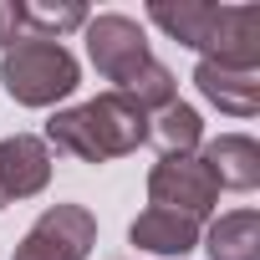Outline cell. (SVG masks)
<instances>
[{"instance_id": "6da1fadb", "label": "cell", "mask_w": 260, "mask_h": 260, "mask_svg": "<svg viewBox=\"0 0 260 260\" xmlns=\"http://www.w3.org/2000/svg\"><path fill=\"white\" fill-rule=\"evenodd\" d=\"M46 143L82 164H107L148 143V112L138 102H127L122 92H102L82 107H67L46 122Z\"/></svg>"}, {"instance_id": "3957f363", "label": "cell", "mask_w": 260, "mask_h": 260, "mask_svg": "<svg viewBox=\"0 0 260 260\" xmlns=\"http://www.w3.org/2000/svg\"><path fill=\"white\" fill-rule=\"evenodd\" d=\"M82 31H87V56H92V67L112 82V92H122L127 82L153 61L148 36H143V26H138L133 16H87Z\"/></svg>"}, {"instance_id": "5b68a950", "label": "cell", "mask_w": 260, "mask_h": 260, "mask_svg": "<svg viewBox=\"0 0 260 260\" xmlns=\"http://www.w3.org/2000/svg\"><path fill=\"white\" fill-rule=\"evenodd\" d=\"M148 204L153 209L189 214V219H204L219 204V189H214L209 169L194 153H164L153 164V174H148Z\"/></svg>"}, {"instance_id": "5bb4252c", "label": "cell", "mask_w": 260, "mask_h": 260, "mask_svg": "<svg viewBox=\"0 0 260 260\" xmlns=\"http://www.w3.org/2000/svg\"><path fill=\"white\" fill-rule=\"evenodd\" d=\"M16 26H31V36L41 41H56L61 31L87 26V11L82 6H16Z\"/></svg>"}, {"instance_id": "7a4b0ae2", "label": "cell", "mask_w": 260, "mask_h": 260, "mask_svg": "<svg viewBox=\"0 0 260 260\" xmlns=\"http://www.w3.org/2000/svg\"><path fill=\"white\" fill-rule=\"evenodd\" d=\"M82 82L77 56L61 41H41V36H16L6 46V61H0V87L6 97H16L21 107H51L61 97H72Z\"/></svg>"}, {"instance_id": "30bf717a", "label": "cell", "mask_w": 260, "mask_h": 260, "mask_svg": "<svg viewBox=\"0 0 260 260\" xmlns=\"http://www.w3.org/2000/svg\"><path fill=\"white\" fill-rule=\"evenodd\" d=\"M148 21L164 26L174 41H184V46H194V51L204 56V46H209V36H214V21H219V6H209V0H179V6L153 0V6H148Z\"/></svg>"}, {"instance_id": "277c9868", "label": "cell", "mask_w": 260, "mask_h": 260, "mask_svg": "<svg viewBox=\"0 0 260 260\" xmlns=\"http://www.w3.org/2000/svg\"><path fill=\"white\" fill-rule=\"evenodd\" d=\"M92 245H97L92 209H82V204H51L26 230V240L16 245L11 260H87Z\"/></svg>"}, {"instance_id": "9a60e30c", "label": "cell", "mask_w": 260, "mask_h": 260, "mask_svg": "<svg viewBox=\"0 0 260 260\" xmlns=\"http://www.w3.org/2000/svg\"><path fill=\"white\" fill-rule=\"evenodd\" d=\"M21 36V26H16V6H0V46H11Z\"/></svg>"}, {"instance_id": "8fae6325", "label": "cell", "mask_w": 260, "mask_h": 260, "mask_svg": "<svg viewBox=\"0 0 260 260\" xmlns=\"http://www.w3.org/2000/svg\"><path fill=\"white\" fill-rule=\"evenodd\" d=\"M209 260H260V214L235 209L209 224Z\"/></svg>"}, {"instance_id": "52a82bcc", "label": "cell", "mask_w": 260, "mask_h": 260, "mask_svg": "<svg viewBox=\"0 0 260 260\" xmlns=\"http://www.w3.org/2000/svg\"><path fill=\"white\" fill-rule=\"evenodd\" d=\"M199 164L209 169L214 189H255V184H260V148H255V138H245V133H219V138H209L204 153H199Z\"/></svg>"}, {"instance_id": "7c38bea8", "label": "cell", "mask_w": 260, "mask_h": 260, "mask_svg": "<svg viewBox=\"0 0 260 260\" xmlns=\"http://www.w3.org/2000/svg\"><path fill=\"white\" fill-rule=\"evenodd\" d=\"M148 138H158L164 153H194L199 138H204V122H199V112H194L189 102H169V107L148 122Z\"/></svg>"}, {"instance_id": "8992f818", "label": "cell", "mask_w": 260, "mask_h": 260, "mask_svg": "<svg viewBox=\"0 0 260 260\" xmlns=\"http://www.w3.org/2000/svg\"><path fill=\"white\" fill-rule=\"evenodd\" d=\"M46 179H51V153H46L41 138H31V133L0 138V209L41 194Z\"/></svg>"}, {"instance_id": "9c48e42d", "label": "cell", "mask_w": 260, "mask_h": 260, "mask_svg": "<svg viewBox=\"0 0 260 260\" xmlns=\"http://www.w3.org/2000/svg\"><path fill=\"white\" fill-rule=\"evenodd\" d=\"M194 87L230 117H250L260 107V72H235V67H214L199 61L194 67Z\"/></svg>"}, {"instance_id": "ba28073f", "label": "cell", "mask_w": 260, "mask_h": 260, "mask_svg": "<svg viewBox=\"0 0 260 260\" xmlns=\"http://www.w3.org/2000/svg\"><path fill=\"white\" fill-rule=\"evenodd\" d=\"M127 240H133L138 250H148V255H189V250L199 245V219L174 214V209H153V204H148V209L133 219Z\"/></svg>"}, {"instance_id": "4fadbf2b", "label": "cell", "mask_w": 260, "mask_h": 260, "mask_svg": "<svg viewBox=\"0 0 260 260\" xmlns=\"http://www.w3.org/2000/svg\"><path fill=\"white\" fill-rule=\"evenodd\" d=\"M122 97H127V102H138L143 112H164L169 102H179V82H174V72H169L164 61H148L133 82L122 87Z\"/></svg>"}]
</instances>
